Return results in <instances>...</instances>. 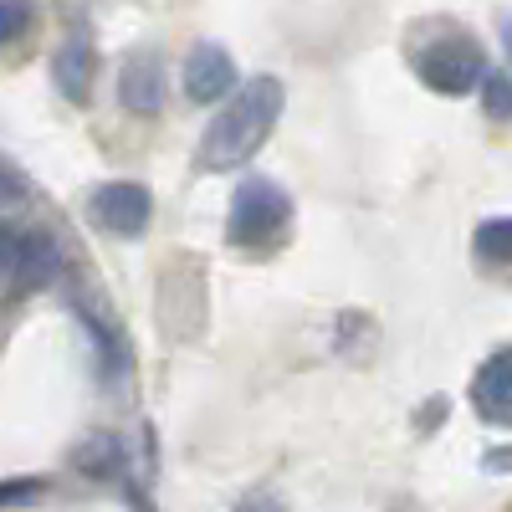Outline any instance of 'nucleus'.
Returning a JSON list of instances; mask_svg holds the SVG:
<instances>
[{"mask_svg": "<svg viewBox=\"0 0 512 512\" xmlns=\"http://www.w3.org/2000/svg\"><path fill=\"white\" fill-rule=\"evenodd\" d=\"M118 98L128 113L139 118H154L164 108V62L154 52H134L123 62V77H118Z\"/></svg>", "mask_w": 512, "mask_h": 512, "instance_id": "obj_8", "label": "nucleus"}, {"mask_svg": "<svg viewBox=\"0 0 512 512\" xmlns=\"http://www.w3.org/2000/svg\"><path fill=\"white\" fill-rule=\"evenodd\" d=\"M482 88H487V113H492L497 123H507V118H512V77L487 72V77H482Z\"/></svg>", "mask_w": 512, "mask_h": 512, "instance_id": "obj_12", "label": "nucleus"}, {"mask_svg": "<svg viewBox=\"0 0 512 512\" xmlns=\"http://www.w3.org/2000/svg\"><path fill=\"white\" fill-rule=\"evenodd\" d=\"M93 67H98L93 47H88L82 36H72L67 47L57 52V62H52V77H57L62 98H72V103H88V93H93Z\"/></svg>", "mask_w": 512, "mask_h": 512, "instance_id": "obj_9", "label": "nucleus"}, {"mask_svg": "<svg viewBox=\"0 0 512 512\" xmlns=\"http://www.w3.org/2000/svg\"><path fill=\"white\" fill-rule=\"evenodd\" d=\"M57 272H62V251H57L52 236L0 221V287L6 292H36Z\"/></svg>", "mask_w": 512, "mask_h": 512, "instance_id": "obj_4", "label": "nucleus"}, {"mask_svg": "<svg viewBox=\"0 0 512 512\" xmlns=\"http://www.w3.org/2000/svg\"><path fill=\"white\" fill-rule=\"evenodd\" d=\"M282 103H287V93H282L277 77H251L231 98V108H221L216 118H210V128L200 134V169H216L221 175V169L246 164L277 128Z\"/></svg>", "mask_w": 512, "mask_h": 512, "instance_id": "obj_1", "label": "nucleus"}, {"mask_svg": "<svg viewBox=\"0 0 512 512\" xmlns=\"http://www.w3.org/2000/svg\"><path fill=\"white\" fill-rule=\"evenodd\" d=\"M477 262H487V267H512V216L477 226Z\"/></svg>", "mask_w": 512, "mask_h": 512, "instance_id": "obj_10", "label": "nucleus"}, {"mask_svg": "<svg viewBox=\"0 0 512 512\" xmlns=\"http://www.w3.org/2000/svg\"><path fill=\"white\" fill-rule=\"evenodd\" d=\"M502 47H507V62H512V21L502 26Z\"/></svg>", "mask_w": 512, "mask_h": 512, "instance_id": "obj_14", "label": "nucleus"}, {"mask_svg": "<svg viewBox=\"0 0 512 512\" xmlns=\"http://www.w3.org/2000/svg\"><path fill=\"white\" fill-rule=\"evenodd\" d=\"M149 216H154V200L134 180H113V185H98L88 195V221L108 236H144Z\"/></svg>", "mask_w": 512, "mask_h": 512, "instance_id": "obj_5", "label": "nucleus"}, {"mask_svg": "<svg viewBox=\"0 0 512 512\" xmlns=\"http://www.w3.org/2000/svg\"><path fill=\"white\" fill-rule=\"evenodd\" d=\"M415 77L431 93H441V98H461V93H472L477 82L487 77V57H482V47L466 31H441V36H431L415 52Z\"/></svg>", "mask_w": 512, "mask_h": 512, "instance_id": "obj_2", "label": "nucleus"}, {"mask_svg": "<svg viewBox=\"0 0 512 512\" xmlns=\"http://www.w3.org/2000/svg\"><path fill=\"white\" fill-rule=\"evenodd\" d=\"M41 487L36 482H0V507H11V502H26V497H36Z\"/></svg>", "mask_w": 512, "mask_h": 512, "instance_id": "obj_13", "label": "nucleus"}, {"mask_svg": "<svg viewBox=\"0 0 512 512\" xmlns=\"http://www.w3.org/2000/svg\"><path fill=\"white\" fill-rule=\"evenodd\" d=\"M472 410L487 420V425H502V431H512V344L497 349L477 379H472Z\"/></svg>", "mask_w": 512, "mask_h": 512, "instance_id": "obj_7", "label": "nucleus"}, {"mask_svg": "<svg viewBox=\"0 0 512 512\" xmlns=\"http://www.w3.org/2000/svg\"><path fill=\"white\" fill-rule=\"evenodd\" d=\"M36 21V6L31 0H0V47H11V41H21Z\"/></svg>", "mask_w": 512, "mask_h": 512, "instance_id": "obj_11", "label": "nucleus"}, {"mask_svg": "<svg viewBox=\"0 0 512 512\" xmlns=\"http://www.w3.org/2000/svg\"><path fill=\"white\" fill-rule=\"evenodd\" d=\"M292 221V200L287 190H277L272 180H246L236 185L231 195V210H226V236L231 246H272Z\"/></svg>", "mask_w": 512, "mask_h": 512, "instance_id": "obj_3", "label": "nucleus"}, {"mask_svg": "<svg viewBox=\"0 0 512 512\" xmlns=\"http://www.w3.org/2000/svg\"><path fill=\"white\" fill-rule=\"evenodd\" d=\"M236 88V62L226 47L216 41H200V47L185 57V98L190 103H221Z\"/></svg>", "mask_w": 512, "mask_h": 512, "instance_id": "obj_6", "label": "nucleus"}, {"mask_svg": "<svg viewBox=\"0 0 512 512\" xmlns=\"http://www.w3.org/2000/svg\"><path fill=\"white\" fill-rule=\"evenodd\" d=\"M246 512H262V507H246ZM267 512H272V507H267Z\"/></svg>", "mask_w": 512, "mask_h": 512, "instance_id": "obj_15", "label": "nucleus"}]
</instances>
